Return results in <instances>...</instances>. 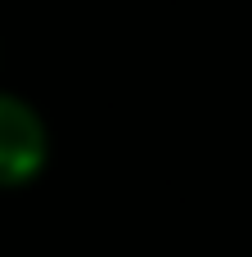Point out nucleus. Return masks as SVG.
I'll use <instances>...</instances> for the list:
<instances>
[{
    "label": "nucleus",
    "mask_w": 252,
    "mask_h": 257,
    "mask_svg": "<svg viewBox=\"0 0 252 257\" xmlns=\"http://www.w3.org/2000/svg\"><path fill=\"white\" fill-rule=\"evenodd\" d=\"M50 158V136L41 113L18 99V95H0V190L27 185Z\"/></svg>",
    "instance_id": "nucleus-1"
}]
</instances>
